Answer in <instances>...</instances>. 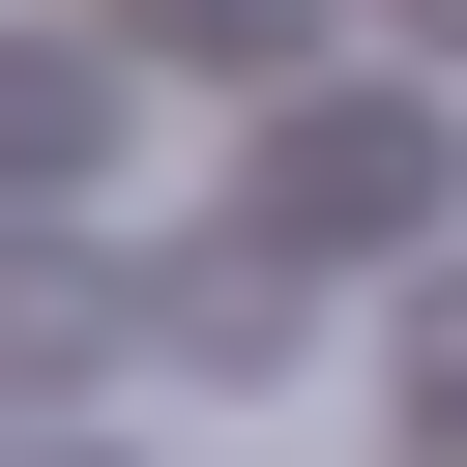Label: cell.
Segmentation results:
<instances>
[{"label": "cell", "mask_w": 467, "mask_h": 467, "mask_svg": "<svg viewBox=\"0 0 467 467\" xmlns=\"http://www.w3.org/2000/svg\"><path fill=\"white\" fill-rule=\"evenodd\" d=\"M117 350H175V379H292L321 321H292V234H204V263H146L117 292Z\"/></svg>", "instance_id": "1"}, {"label": "cell", "mask_w": 467, "mask_h": 467, "mask_svg": "<svg viewBox=\"0 0 467 467\" xmlns=\"http://www.w3.org/2000/svg\"><path fill=\"white\" fill-rule=\"evenodd\" d=\"M409 175H438L409 117H292V146H263V234H350V204H409Z\"/></svg>", "instance_id": "2"}, {"label": "cell", "mask_w": 467, "mask_h": 467, "mask_svg": "<svg viewBox=\"0 0 467 467\" xmlns=\"http://www.w3.org/2000/svg\"><path fill=\"white\" fill-rule=\"evenodd\" d=\"M321 0H117V58H204V88H292Z\"/></svg>", "instance_id": "3"}, {"label": "cell", "mask_w": 467, "mask_h": 467, "mask_svg": "<svg viewBox=\"0 0 467 467\" xmlns=\"http://www.w3.org/2000/svg\"><path fill=\"white\" fill-rule=\"evenodd\" d=\"M88 117H117L88 58H0V175H88Z\"/></svg>", "instance_id": "4"}, {"label": "cell", "mask_w": 467, "mask_h": 467, "mask_svg": "<svg viewBox=\"0 0 467 467\" xmlns=\"http://www.w3.org/2000/svg\"><path fill=\"white\" fill-rule=\"evenodd\" d=\"M29 467H117V438H29Z\"/></svg>", "instance_id": "5"}]
</instances>
